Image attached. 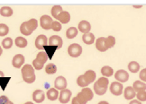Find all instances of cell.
I'll use <instances>...</instances> for the list:
<instances>
[{"instance_id": "obj_1", "label": "cell", "mask_w": 146, "mask_h": 104, "mask_svg": "<svg viewBox=\"0 0 146 104\" xmlns=\"http://www.w3.org/2000/svg\"><path fill=\"white\" fill-rule=\"evenodd\" d=\"M115 44V38L114 36H108L106 38L100 37L96 41V48L98 50L101 52H105L108 50H109V48H113Z\"/></svg>"}, {"instance_id": "obj_2", "label": "cell", "mask_w": 146, "mask_h": 104, "mask_svg": "<svg viewBox=\"0 0 146 104\" xmlns=\"http://www.w3.org/2000/svg\"><path fill=\"white\" fill-rule=\"evenodd\" d=\"M96 79V73L93 70H88L85 74L80 75L77 79V84L78 86L86 88V87L89 84L93 83Z\"/></svg>"}, {"instance_id": "obj_3", "label": "cell", "mask_w": 146, "mask_h": 104, "mask_svg": "<svg viewBox=\"0 0 146 104\" xmlns=\"http://www.w3.org/2000/svg\"><path fill=\"white\" fill-rule=\"evenodd\" d=\"M21 73L23 80L27 84H33L36 79L35 68L32 65H25L21 69Z\"/></svg>"}, {"instance_id": "obj_4", "label": "cell", "mask_w": 146, "mask_h": 104, "mask_svg": "<svg viewBox=\"0 0 146 104\" xmlns=\"http://www.w3.org/2000/svg\"><path fill=\"white\" fill-rule=\"evenodd\" d=\"M38 27V21L36 19H31L29 21L24 22L20 26V31L23 35L29 36Z\"/></svg>"}, {"instance_id": "obj_5", "label": "cell", "mask_w": 146, "mask_h": 104, "mask_svg": "<svg viewBox=\"0 0 146 104\" xmlns=\"http://www.w3.org/2000/svg\"><path fill=\"white\" fill-rule=\"evenodd\" d=\"M109 84V81L106 77L99 78L96 83L94 84V92H96L98 95H104L106 91H108V87Z\"/></svg>"}, {"instance_id": "obj_6", "label": "cell", "mask_w": 146, "mask_h": 104, "mask_svg": "<svg viewBox=\"0 0 146 104\" xmlns=\"http://www.w3.org/2000/svg\"><path fill=\"white\" fill-rule=\"evenodd\" d=\"M49 59L45 51H40L36 56V58L33 61V67L36 70H41L43 68L44 64L47 62Z\"/></svg>"}, {"instance_id": "obj_7", "label": "cell", "mask_w": 146, "mask_h": 104, "mask_svg": "<svg viewBox=\"0 0 146 104\" xmlns=\"http://www.w3.org/2000/svg\"><path fill=\"white\" fill-rule=\"evenodd\" d=\"M93 96H94V94L91 91V89L86 87V88H83L81 92H78L76 97L81 104H86L88 101H91L93 99Z\"/></svg>"}, {"instance_id": "obj_8", "label": "cell", "mask_w": 146, "mask_h": 104, "mask_svg": "<svg viewBox=\"0 0 146 104\" xmlns=\"http://www.w3.org/2000/svg\"><path fill=\"white\" fill-rule=\"evenodd\" d=\"M68 53L72 58H78L82 54V47L80 44L73 43L68 48Z\"/></svg>"}, {"instance_id": "obj_9", "label": "cell", "mask_w": 146, "mask_h": 104, "mask_svg": "<svg viewBox=\"0 0 146 104\" xmlns=\"http://www.w3.org/2000/svg\"><path fill=\"white\" fill-rule=\"evenodd\" d=\"M48 43H49V41L47 39L46 35L41 34L36 38L35 47L38 48V50H44V47L48 46Z\"/></svg>"}, {"instance_id": "obj_10", "label": "cell", "mask_w": 146, "mask_h": 104, "mask_svg": "<svg viewBox=\"0 0 146 104\" xmlns=\"http://www.w3.org/2000/svg\"><path fill=\"white\" fill-rule=\"evenodd\" d=\"M40 23L41 26L43 30H50L52 29V18L49 15H42L41 19H40Z\"/></svg>"}, {"instance_id": "obj_11", "label": "cell", "mask_w": 146, "mask_h": 104, "mask_svg": "<svg viewBox=\"0 0 146 104\" xmlns=\"http://www.w3.org/2000/svg\"><path fill=\"white\" fill-rule=\"evenodd\" d=\"M110 92L115 96H120L123 94V84L119 82H114L110 85Z\"/></svg>"}, {"instance_id": "obj_12", "label": "cell", "mask_w": 146, "mask_h": 104, "mask_svg": "<svg viewBox=\"0 0 146 104\" xmlns=\"http://www.w3.org/2000/svg\"><path fill=\"white\" fill-rule=\"evenodd\" d=\"M71 94H72V92L70 90H68V89L62 90L60 92V95H59L60 102L62 103V104L68 103L70 100V98H71Z\"/></svg>"}, {"instance_id": "obj_13", "label": "cell", "mask_w": 146, "mask_h": 104, "mask_svg": "<svg viewBox=\"0 0 146 104\" xmlns=\"http://www.w3.org/2000/svg\"><path fill=\"white\" fill-rule=\"evenodd\" d=\"M115 78L119 82V83H125L129 79V74L125 70H118L115 74Z\"/></svg>"}, {"instance_id": "obj_14", "label": "cell", "mask_w": 146, "mask_h": 104, "mask_svg": "<svg viewBox=\"0 0 146 104\" xmlns=\"http://www.w3.org/2000/svg\"><path fill=\"white\" fill-rule=\"evenodd\" d=\"M54 86L57 90H65L67 87V80L63 76H58L57 78L55 79L54 82Z\"/></svg>"}, {"instance_id": "obj_15", "label": "cell", "mask_w": 146, "mask_h": 104, "mask_svg": "<svg viewBox=\"0 0 146 104\" xmlns=\"http://www.w3.org/2000/svg\"><path fill=\"white\" fill-rule=\"evenodd\" d=\"M24 64H25V57L22 54H17L13 58L12 65H13L14 67L20 68V67H23Z\"/></svg>"}, {"instance_id": "obj_16", "label": "cell", "mask_w": 146, "mask_h": 104, "mask_svg": "<svg viewBox=\"0 0 146 104\" xmlns=\"http://www.w3.org/2000/svg\"><path fill=\"white\" fill-rule=\"evenodd\" d=\"M49 45L50 46H55V47H58V48H60L63 45V41L60 36L53 35L49 39Z\"/></svg>"}, {"instance_id": "obj_17", "label": "cell", "mask_w": 146, "mask_h": 104, "mask_svg": "<svg viewBox=\"0 0 146 104\" xmlns=\"http://www.w3.org/2000/svg\"><path fill=\"white\" fill-rule=\"evenodd\" d=\"M78 30L81 31L82 33L86 34V33H88L89 31L91 30V24L88 23V21H85V20H82L80 22V24H78Z\"/></svg>"}, {"instance_id": "obj_18", "label": "cell", "mask_w": 146, "mask_h": 104, "mask_svg": "<svg viewBox=\"0 0 146 104\" xmlns=\"http://www.w3.org/2000/svg\"><path fill=\"white\" fill-rule=\"evenodd\" d=\"M33 100L37 103H42L45 100V94L42 90H36L33 94Z\"/></svg>"}, {"instance_id": "obj_19", "label": "cell", "mask_w": 146, "mask_h": 104, "mask_svg": "<svg viewBox=\"0 0 146 104\" xmlns=\"http://www.w3.org/2000/svg\"><path fill=\"white\" fill-rule=\"evenodd\" d=\"M123 96H125V100H133L134 97L136 96V92L132 86H128L125 88V92H123Z\"/></svg>"}, {"instance_id": "obj_20", "label": "cell", "mask_w": 146, "mask_h": 104, "mask_svg": "<svg viewBox=\"0 0 146 104\" xmlns=\"http://www.w3.org/2000/svg\"><path fill=\"white\" fill-rule=\"evenodd\" d=\"M56 19H57L60 24H68L69 22L70 21V14L69 12L63 11V12H61L58 15V17Z\"/></svg>"}, {"instance_id": "obj_21", "label": "cell", "mask_w": 146, "mask_h": 104, "mask_svg": "<svg viewBox=\"0 0 146 104\" xmlns=\"http://www.w3.org/2000/svg\"><path fill=\"white\" fill-rule=\"evenodd\" d=\"M59 95H60V94H59L58 90L56 88H50L47 92V98L50 101H53L55 100H57L59 98Z\"/></svg>"}, {"instance_id": "obj_22", "label": "cell", "mask_w": 146, "mask_h": 104, "mask_svg": "<svg viewBox=\"0 0 146 104\" xmlns=\"http://www.w3.org/2000/svg\"><path fill=\"white\" fill-rule=\"evenodd\" d=\"M133 88L136 92L146 91V84L142 81H135L133 84Z\"/></svg>"}, {"instance_id": "obj_23", "label": "cell", "mask_w": 146, "mask_h": 104, "mask_svg": "<svg viewBox=\"0 0 146 104\" xmlns=\"http://www.w3.org/2000/svg\"><path fill=\"white\" fill-rule=\"evenodd\" d=\"M82 41L87 45H91L95 42V36L91 32H88V33H86L82 36Z\"/></svg>"}, {"instance_id": "obj_24", "label": "cell", "mask_w": 146, "mask_h": 104, "mask_svg": "<svg viewBox=\"0 0 146 104\" xmlns=\"http://www.w3.org/2000/svg\"><path fill=\"white\" fill-rule=\"evenodd\" d=\"M0 14L4 17H10L13 14V9L10 7H2L0 8Z\"/></svg>"}, {"instance_id": "obj_25", "label": "cell", "mask_w": 146, "mask_h": 104, "mask_svg": "<svg viewBox=\"0 0 146 104\" xmlns=\"http://www.w3.org/2000/svg\"><path fill=\"white\" fill-rule=\"evenodd\" d=\"M101 74H102L105 77H110L114 75V70L111 67L108 65H105L102 68H101Z\"/></svg>"}, {"instance_id": "obj_26", "label": "cell", "mask_w": 146, "mask_h": 104, "mask_svg": "<svg viewBox=\"0 0 146 104\" xmlns=\"http://www.w3.org/2000/svg\"><path fill=\"white\" fill-rule=\"evenodd\" d=\"M15 45L16 47H18V48H25L28 44V42H27V40L25 39L24 37H17L15 39Z\"/></svg>"}, {"instance_id": "obj_27", "label": "cell", "mask_w": 146, "mask_h": 104, "mask_svg": "<svg viewBox=\"0 0 146 104\" xmlns=\"http://www.w3.org/2000/svg\"><path fill=\"white\" fill-rule=\"evenodd\" d=\"M58 48V47H55V46H46V47H44V50H45V52L47 54V56L49 58V59H52V57H53V54L55 53L56 50Z\"/></svg>"}, {"instance_id": "obj_28", "label": "cell", "mask_w": 146, "mask_h": 104, "mask_svg": "<svg viewBox=\"0 0 146 104\" xmlns=\"http://www.w3.org/2000/svg\"><path fill=\"white\" fill-rule=\"evenodd\" d=\"M78 30L75 27H70L66 31V36L68 39H73V38H75L77 35H78Z\"/></svg>"}, {"instance_id": "obj_29", "label": "cell", "mask_w": 146, "mask_h": 104, "mask_svg": "<svg viewBox=\"0 0 146 104\" xmlns=\"http://www.w3.org/2000/svg\"><path fill=\"white\" fill-rule=\"evenodd\" d=\"M128 69L132 73H137L140 70V65L136 61H132L128 65Z\"/></svg>"}, {"instance_id": "obj_30", "label": "cell", "mask_w": 146, "mask_h": 104, "mask_svg": "<svg viewBox=\"0 0 146 104\" xmlns=\"http://www.w3.org/2000/svg\"><path fill=\"white\" fill-rule=\"evenodd\" d=\"M12 46H13V40L9 37L5 38L2 41V47L5 48V50H8V48H12Z\"/></svg>"}, {"instance_id": "obj_31", "label": "cell", "mask_w": 146, "mask_h": 104, "mask_svg": "<svg viewBox=\"0 0 146 104\" xmlns=\"http://www.w3.org/2000/svg\"><path fill=\"white\" fill-rule=\"evenodd\" d=\"M61 12H63V9H62V7H60V5H54L52 8V15L54 18H57L58 15Z\"/></svg>"}, {"instance_id": "obj_32", "label": "cell", "mask_w": 146, "mask_h": 104, "mask_svg": "<svg viewBox=\"0 0 146 104\" xmlns=\"http://www.w3.org/2000/svg\"><path fill=\"white\" fill-rule=\"evenodd\" d=\"M45 72L49 75H52L57 72V67L54 64H48L45 67Z\"/></svg>"}, {"instance_id": "obj_33", "label": "cell", "mask_w": 146, "mask_h": 104, "mask_svg": "<svg viewBox=\"0 0 146 104\" xmlns=\"http://www.w3.org/2000/svg\"><path fill=\"white\" fill-rule=\"evenodd\" d=\"M9 32L8 26L5 24H0V36H5Z\"/></svg>"}, {"instance_id": "obj_34", "label": "cell", "mask_w": 146, "mask_h": 104, "mask_svg": "<svg viewBox=\"0 0 146 104\" xmlns=\"http://www.w3.org/2000/svg\"><path fill=\"white\" fill-rule=\"evenodd\" d=\"M10 79L11 77H0V87H1L2 90L5 89V87H7Z\"/></svg>"}, {"instance_id": "obj_35", "label": "cell", "mask_w": 146, "mask_h": 104, "mask_svg": "<svg viewBox=\"0 0 146 104\" xmlns=\"http://www.w3.org/2000/svg\"><path fill=\"white\" fill-rule=\"evenodd\" d=\"M52 29L54 31H60L61 29H62V26H61V24L60 23L59 21H55V22H53V23H52Z\"/></svg>"}, {"instance_id": "obj_36", "label": "cell", "mask_w": 146, "mask_h": 104, "mask_svg": "<svg viewBox=\"0 0 146 104\" xmlns=\"http://www.w3.org/2000/svg\"><path fill=\"white\" fill-rule=\"evenodd\" d=\"M136 97H137L138 101H146V91L137 92Z\"/></svg>"}, {"instance_id": "obj_37", "label": "cell", "mask_w": 146, "mask_h": 104, "mask_svg": "<svg viewBox=\"0 0 146 104\" xmlns=\"http://www.w3.org/2000/svg\"><path fill=\"white\" fill-rule=\"evenodd\" d=\"M139 77L140 79L142 80V82H146V68L143 69L141 72H140V75H139Z\"/></svg>"}, {"instance_id": "obj_38", "label": "cell", "mask_w": 146, "mask_h": 104, "mask_svg": "<svg viewBox=\"0 0 146 104\" xmlns=\"http://www.w3.org/2000/svg\"><path fill=\"white\" fill-rule=\"evenodd\" d=\"M9 100H8V98L7 96H0V104H8L9 103Z\"/></svg>"}, {"instance_id": "obj_39", "label": "cell", "mask_w": 146, "mask_h": 104, "mask_svg": "<svg viewBox=\"0 0 146 104\" xmlns=\"http://www.w3.org/2000/svg\"><path fill=\"white\" fill-rule=\"evenodd\" d=\"M71 104H81L80 101H78V100L77 99V97H74L72 99V101H71Z\"/></svg>"}, {"instance_id": "obj_40", "label": "cell", "mask_w": 146, "mask_h": 104, "mask_svg": "<svg viewBox=\"0 0 146 104\" xmlns=\"http://www.w3.org/2000/svg\"><path fill=\"white\" fill-rule=\"evenodd\" d=\"M129 104H142V102L140 101H138V100H132Z\"/></svg>"}, {"instance_id": "obj_41", "label": "cell", "mask_w": 146, "mask_h": 104, "mask_svg": "<svg viewBox=\"0 0 146 104\" xmlns=\"http://www.w3.org/2000/svg\"><path fill=\"white\" fill-rule=\"evenodd\" d=\"M98 104H109V103H108V101H100Z\"/></svg>"}, {"instance_id": "obj_42", "label": "cell", "mask_w": 146, "mask_h": 104, "mask_svg": "<svg viewBox=\"0 0 146 104\" xmlns=\"http://www.w3.org/2000/svg\"><path fill=\"white\" fill-rule=\"evenodd\" d=\"M0 77H4V73L2 71H0Z\"/></svg>"}, {"instance_id": "obj_43", "label": "cell", "mask_w": 146, "mask_h": 104, "mask_svg": "<svg viewBox=\"0 0 146 104\" xmlns=\"http://www.w3.org/2000/svg\"><path fill=\"white\" fill-rule=\"evenodd\" d=\"M2 52H3V50H2V47L0 46V56L2 55Z\"/></svg>"}, {"instance_id": "obj_44", "label": "cell", "mask_w": 146, "mask_h": 104, "mask_svg": "<svg viewBox=\"0 0 146 104\" xmlns=\"http://www.w3.org/2000/svg\"><path fill=\"white\" fill-rule=\"evenodd\" d=\"M25 104H35V103H33V102H31V101H27V102H25Z\"/></svg>"}, {"instance_id": "obj_45", "label": "cell", "mask_w": 146, "mask_h": 104, "mask_svg": "<svg viewBox=\"0 0 146 104\" xmlns=\"http://www.w3.org/2000/svg\"><path fill=\"white\" fill-rule=\"evenodd\" d=\"M8 104H14V103H13L12 101H9V103H8Z\"/></svg>"}]
</instances>
